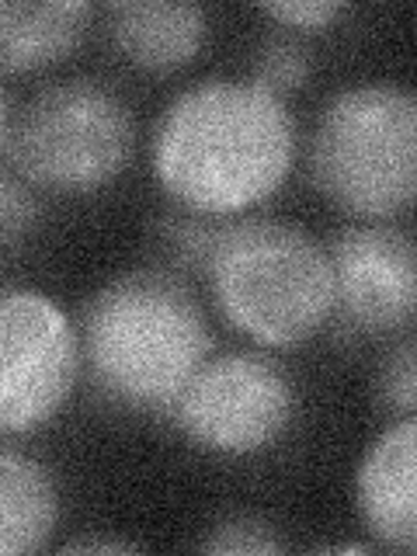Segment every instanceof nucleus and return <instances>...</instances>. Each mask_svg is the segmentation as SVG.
<instances>
[{"label": "nucleus", "instance_id": "obj_10", "mask_svg": "<svg viewBox=\"0 0 417 556\" xmlns=\"http://www.w3.org/2000/svg\"><path fill=\"white\" fill-rule=\"evenodd\" d=\"M109 28L115 49L139 70L167 74L199 56L208 35V14L202 4L174 0H118L109 8Z\"/></svg>", "mask_w": 417, "mask_h": 556}, {"label": "nucleus", "instance_id": "obj_6", "mask_svg": "<svg viewBox=\"0 0 417 556\" xmlns=\"http://www.w3.org/2000/svg\"><path fill=\"white\" fill-rule=\"evenodd\" d=\"M170 414L195 445L223 456H248L286 431L292 382L268 355L230 352L205 358Z\"/></svg>", "mask_w": 417, "mask_h": 556}, {"label": "nucleus", "instance_id": "obj_4", "mask_svg": "<svg viewBox=\"0 0 417 556\" xmlns=\"http://www.w3.org/2000/svg\"><path fill=\"white\" fill-rule=\"evenodd\" d=\"M313 181L338 208L390 219L417 195V101L407 87L362 84L327 101L309 143Z\"/></svg>", "mask_w": 417, "mask_h": 556}, {"label": "nucleus", "instance_id": "obj_11", "mask_svg": "<svg viewBox=\"0 0 417 556\" xmlns=\"http://www.w3.org/2000/svg\"><path fill=\"white\" fill-rule=\"evenodd\" d=\"M91 14L87 0H0V74H31L66 60L87 35Z\"/></svg>", "mask_w": 417, "mask_h": 556}, {"label": "nucleus", "instance_id": "obj_12", "mask_svg": "<svg viewBox=\"0 0 417 556\" xmlns=\"http://www.w3.org/2000/svg\"><path fill=\"white\" fill-rule=\"evenodd\" d=\"M60 521V494L46 466L0 452V556L39 553Z\"/></svg>", "mask_w": 417, "mask_h": 556}, {"label": "nucleus", "instance_id": "obj_15", "mask_svg": "<svg viewBox=\"0 0 417 556\" xmlns=\"http://www.w3.org/2000/svg\"><path fill=\"white\" fill-rule=\"evenodd\" d=\"M226 216H170L161 223V233H164V243L170 248L174 261H181L185 268H195V271H205V261L213 254V243L223 230Z\"/></svg>", "mask_w": 417, "mask_h": 556}, {"label": "nucleus", "instance_id": "obj_17", "mask_svg": "<svg viewBox=\"0 0 417 556\" xmlns=\"http://www.w3.org/2000/svg\"><path fill=\"white\" fill-rule=\"evenodd\" d=\"M39 219V199L31 195L28 181L0 167V237L17 240Z\"/></svg>", "mask_w": 417, "mask_h": 556}, {"label": "nucleus", "instance_id": "obj_1", "mask_svg": "<svg viewBox=\"0 0 417 556\" xmlns=\"http://www.w3.org/2000/svg\"><path fill=\"white\" fill-rule=\"evenodd\" d=\"M156 181L195 216H233L275 195L295 156L286 98L254 80H202L153 129Z\"/></svg>", "mask_w": 417, "mask_h": 556}, {"label": "nucleus", "instance_id": "obj_3", "mask_svg": "<svg viewBox=\"0 0 417 556\" xmlns=\"http://www.w3.org/2000/svg\"><path fill=\"white\" fill-rule=\"evenodd\" d=\"M219 313L265 348L309 341L334 313L327 248L278 219H226L205 261Z\"/></svg>", "mask_w": 417, "mask_h": 556}, {"label": "nucleus", "instance_id": "obj_5", "mask_svg": "<svg viewBox=\"0 0 417 556\" xmlns=\"http://www.w3.org/2000/svg\"><path fill=\"white\" fill-rule=\"evenodd\" d=\"M136 147L129 104L91 77L46 84L8 132V161L31 188L94 191L126 170Z\"/></svg>", "mask_w": 417, "mask_h": 556}, {"label": "nucleus", "instance_id": "obj_8", "mask_svg": "<svg viewBox=\"0 0 417 556\" xmlns=\"http://www.w3.org/2000/svg\"><path fill=\"white\" fill-rule=\"evenodd\" d=\"M334 309L355 334H396L417 313L414 240L400 226H348L327 248Z\"/></svg>", "mask_w": 417, "mask_h": 556}, {"label": "nucleus", "instance_id": "obj_20", "mask_svg": "<svg viewBox=\"0 0 417 556\" xmlns=\"http://www.w3.org/2000/svg\"><path fill=\"white\" fill-rule=\"evenodd\" d=\"M8 132H11V112H8V98L0 94V153L8 150Z\"/></svg>", "mask_w": 417, "mask_h": 556}, {"label": "nucleus", "instance_id": "obj_14", "mask_svg": "<svg viewBox=\"0 0 417 556\" xmlns=\"http://www.w3.org/2000/svg\"><path fill=\"white\" fill-rule=\"evenodd\" d=\"M282 549L286 543L278 539V529L251 511L226 515L223 521H216V529L202 543V553H223V556H265Z\"/></svg>", "mask_w": 417, "mask_h": 556}, {"label": "nucleus", "instance_id": "obj_19", "mask_svg": "<svg viewBox=\"0 0 417 556\" xmlns=\"http://www.w3.org/2000/svg\"><path fill=\"white\" fill-rule=\"evenodd\" d=\"M136 546L129 543H112V539H77V543H66L63 553H132Z\"/></svg>", "mask_w": 417, "mask_h": 556}, {"label": "nucleus", "instance_id": "obj_16", "mask_svg": "<svg viewBox=\"0 0 417 556\" xmlns=\"http://www.w3.org/2000/svg\"><path fill=\"white\" fill-rule=\"evenodd\" d=\"M379 404L396 417H414L417 407V341L404 338L379 369Z\"/></svg>", "mask_w": 417, "mask_h": 556}, {"label": "nucleus", "instance_id": "obj_9", "mask_svg": "<svg viewBox=\"0 0 417 556\" xmlns=\"http://www.w3.org/2000/svg\"><path fill=\"white\" fill-rule=\"evenodd\" d=\"M358 511L382 546L417 549V421H400L379 434L358 466Z\"/></svg>", "mask_w": 417, "mask_h": 556}, {"label": "nucleus", "instance_id": "obj_18", "mask_svg": "<svg viewBox=\"0 0 417 556\" xmlns=\"http://www.w3.org/2000/svg\"><path fill=\"white\" fill-rule=\"evenodd\" d=\"M265 14L289 28H327L344 14V4H330V0H289L282 4L278 0V4H265Z\"/></svg>", "mask_w": 417, "mask_h": 556}, {"label": "nucleus", "instance_id": "obj_2", "mask_svg": "<svg viewBox=\"0 0 417 556\" xmlns=\"http://www.w3.org/2000/svg\"><path fill=\"white\" fill-rule=\"evenodd\" d=\"M208 352L213 330L185 278L118 275L84 309V362L94 387L129 410L170 414Z\"/></svg>", "mask_w": 417, "mask_h": 556}, {"label": "nucleus", "instance_id": "obj_7", "mask_svg": "<svg viewBox=\"0 0 417 556\" xmlns=\"http://www.w3.org/2000/svg\"><path fill=\"white\" fill-rule=\"evenodd\" d=\"M80 376V338L39 292H0V434L46 425Z\"/></svg>", "mask_w": 417, "mask_h": 556}, {"label": "nucleus", "instance_id": "obj_13", "mask_svg": "<svg viewBox=\"0 0 417 556\" xmlns=\"http://www.w3.org/2000/svg\"><path fill=\"white\" fill-rule=\"evenodd\" d=\"M309 70H313V56L303 42L289 39V35H271L257 49V66L251 80L265 87V91L286 98L289 91L306 84Z\"/></svg>", "mask_w": 417, "mask_h": 556}]
</instances>
